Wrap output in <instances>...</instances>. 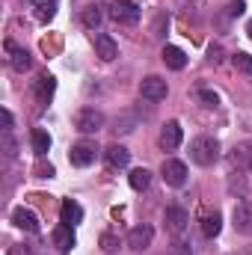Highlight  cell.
<instances>
[{"mask_svg":"<svg viewBox=\"0 0 252 255\" xmlns=\"http://www.w3.org/2000/svg\"><path fill=\"white\" fill-rule=\"evenodd\" d=\"M190 157H193V163H199V166H211V163L220 160V142H217L214 136H196V139L190 142Z\"/></svg>","mask_w":252,"mask_h":255,"instance_id":"cell-1","label":"cell"},{"mask_svg":"<svg viewBox=\"0 0 252 255\" xmlns=\"http://www.w3.org/2000/svg\"><path fill=\"white\" fill-rule=\"evenodd\" d=\"M74 128L80 133H98L104 128V113L95 110V107H83V110L74 113Z\"/></svg>","mask_w":252,"mask_h":255,"instance_id":"cell-2","label":"cell"},{"mask_svg":"<svg viewBox=\"0 0 252 255\" xmlns=\"http://www.w3.org/2000/svg\"><path fill=\"white\" fill-rule=\"evenodd\" d=\"M139 95H142L145 101H163V98L169 95V86H166V80H163V77L148 74V77L139 83Z\"/></svg>","mask_w":252,"mask_h":255,"instance_id":"cell-3","label":"cell"},{"mask_svg":"<svg viewBox=\"0 0 252 255\" xmlns=\"http://www.w3.org/2000/svg\"><path fill=\"white\" fill-rule=\"evenodd\" d=\"M110 18L119 24H136L139 21V9L130 0H110Z\"/></svg>","mask_w":252,"mask_h":255,"instance_id":"cell-4","label":"cell"},{"mask_svg":"<svg viewBox=\"0 0 252 255\" xmlns=\"http://www.w3.org/2000/svg\"><path fill=\"white\" fill-rule=\"evenodd\" d=\"M160 175H163V181H166L169 187H181V184L187 181V166H184L181 160H163Z\"/></svg>","mask_w":252,"mask_h":255,"instance_id":"cell-5","label":"cell"},{"mask_svg":"<svg viewBox=\"0 0 252 255\" xmlns=\"http://www.w3.org/2000/svg\"><path fill=\"white\" fill-rule=\"evenodd\" d=\"M95 157H98V148H95L92 142H77V145H71V151H68L71 166H89V163H95Z\"/></svg>","mask_w":252,"mask_h":255,"instance_id":"cell-6","label":"cell"},{"mask_svg":"<svg viewBox=\"0 0 252 255\" xmlns=\"http://www.w3.org/2000/svg\"><path fill=\"white\" fill-rule=\"evenodd\" d=\"M151 241H154V229H151V226H133V229L127 232V247L136 250V253L148 250Z\"/></svg>","mask_w":252,"mask_h":255,"instance_id":"cell-7","label":"cell"},{"mask_svg":"<svg viewBox=\"0 0 252 255\" xmlns=\"http://www.w3.org/2000/svg\"><path fill=\"white\" fill-rule=\"evenodd\" d=\"M95 54H98L104 63H110V60L119 57V45L113 42V36H107V33H95Z\"/></svg>","mask_w":252,"mask_h":255,"instance_id":"cell-8","label":"cell"},{"mask_svg":"<svg viewBox=\"0 0 252 255\" xmlns=\"http://www.w3.org/2000/svg\"><path fill=\"white\" fill-rule=\"evenodd\" d=\"M232 223L238 232H252V202H238L232 211Z\"/></svg>","mask_w":252,"mask_h":255,"instance_id":"cell-9","label":"cell"},{"mask_svg":"<svg viewBox=\"0 0 252 255\" xmlns=\"http://www.w3.org/2000/svg\"><path fill=\"white\" fill-rule=\"evenodd\" d=\"M163 223H166V229H169L172 235H181V232L187 229V211H184V208H166Z\"/></svg>","mask_w":252,"mask_h":255,"instance_id":"cell-10","label":"cell"},{"mask_svg":"<svg viewBox=\"0 0 252 255\" xmlns=\"http://www.w3.org/2000/svg\"><path fill=\"white\" fill-rule=\"evenodd\" d=\"M6 54H9V65H12L15 71H27V68H30V54H27L24 48H18L12 39H6Z\"/></svg>","mask_w":252,"mask_h":255,"instance_id":"cell-11","label":"cell"},{"mask_svg":"<svg viewBox=\"0 0 252 255\" xmlns=\"http://www.w3.org/2000/svg\"><path fill=\"white\" fill-rule=\"evenodd\" d=\"M12 223H15L18 229L30 232V235H36V232H39V217H36L33 211H27V208H15V214H12Z\"/></svg>","mask_w":252,"mask_h":255,"instance_id":"cell-12","label":"cell"},{"mask_svg":"<svg viewBox=\"0 0 252 255\" xmlns=\"http://www.w3.org/2000/svg\"><path fill=\"white\" fill-rule=\"evenodd\" d=\"M160 145H163L166 151H172V148L181 145V125H178V122H166V125H163V130H160Z\"/></svg>","mask_w":252,"mask_h":255,"instance_id":"cell-13","label":"cell"},{"mask_svg":"<svg viewBox=\"0 0 252 255\" xmlns=\"http://www.w3.org/2000/svg\"><path fill=\"white\" fill-rule=\"evenodd\" d=\"M54 89H57V80H54L51 74H42V77L36 80V101H39V104H48V101L54 98Z\"/></svg>","mask_w":252,"mask_h":255,"instance_id":"cell-14","label":"cell"},{"mask_svg":"<svg viewBox=\"0 0 252 255\" xmlns=\"http://www.w3.org/2000/svg\"><path fill=\"white\" fill-rule=\"evenodd\" d=\"M104 157H107V163H110V166H116V169H125L127 163H130V151H127L125 145H119V142H116V145H110V148L104 151Z\"/></svg>","mask_w":252,"mask_h":255,"instance_id":"cell-15","label":"cell"},{"mask_svg":"<svg viewBox=\"0 0 252 255\" xmlns=\"http://www.w3.org/2000/svg\"><path fill=\"white\" fill-rule=\"evenodd\" d=\"M163 63H166V68H172V71H181L187 65V54L181 48H175V45H166L163 48Z\"/></svg>","mask_w":252,"mask_h":255,"instance_id":"cell-16","label":"cell"},{"mask_svg":"<svg viewBox=\"0 0 252 255\" xmlns=\"http://www.w3.org/2000/svg\"><path fill=\"white\" fill-rule=\"evenodd\" d=\"M60 217H63L65 226H77L80 220H83V208L77 205V202H71V199H65L63 208H60Z\"/></svg>","mask_w":252,"mask_h":255,"instance_id":"cell-17","label":"cell"},{"mask_svg":"<svg viewBox=\"0 0 252 255\" xmlns=\"http://www.w3.org/2000/svg\"><path fill=\"white\" fill-rule=\"evenodd\" d=\"M54 244H57V250H63L68 253L71 247H74V232H71V226H60V229H54Z\"/></svg>","mask_w":252,"mask_h":255,"instance_id":"cell-18","label":"cell"},{"mask_svg":"<svg viewBox=\"0 0 252 255\" xmlns=\"http://www.w3.org/2000/svg\"><path fill=\"white\" fill-rule=\"evenodd\" d=\"M30 142H33V151H36L39 157H45V154H48V148H51V136H48L45 130H39V128L30 133Z\"/></svg>","mask_w":252,"mask_h":255,"instance_id":"cell-19","label":"cell"},{"mask_svg":"<svg viewBox=\"0 0 252 255\" xmlns=\"http://www.w3.org/2000/svg\"><path fill=\"white\" fill-rule=\"evenodd\" d=\"M202 232L208 235V238H217L220 232H223V217L214 211V214H208L205 220H202Z\"/></svg>","mask_w":252,"mask_h":255,"instance_id":"cell-20","label":"cell"},{"mask_svg":"<svg viewBox=\"0 0 252 255\" xmlns=\"http://www.w3.org/2000/svg\"><path fill=\"white\" fill-rule=\"evenodd\" d=\"M148 184H151V172L148 169H133L130 172V187L133 190H145Z\"/></svg>","mask_w":252,"mask_h":255,"instance_id":"cell-21","label":"cell"},{"mask_svg":"<svg viewBox=\"0 0 252 255\" xmlns=\"http://www.w3.org/2000/svg\"><path fill=\"white\" fill-rule=\"evenodd\" d=\"M57 12V0H36V15L39 21H51Z\"/></svg>","mask_w":252,"mask_h":255,"instance_id":"cell-22","label":"cell"},{"mask_svg":"<svg viewBox=\"0 0 252 255\" xmlns=\"http://www.w3.org/2000/svg\"><path fill=\"white\" fill-rule=\"evenodd\" d=\"M83 24H86V27H92V30H95V27L101 24V9H98L95 3L83 9Z\"/></svg>","mask_w":252,"mask_h":255,"instance_id":"cell-23","label":"cell"},{"mask_svg":"<svg viewBox=\"0 0 252 255\" xmlns=\"http://www.w3.org/2000/svg\"><path fill=\"white\" fill-rule=\"evenodd\" d=\"M232 63L238 71H244V74H252V57L250 54H244V51H238L235 57H232Z\"/></svg>","mask_w":252,"mask_h":255,"instance_id":"cell-24","label":"cell"},{"mask_svg":"<svg viewBox=\"0 0 252 255\" xmlns=\"http://www.w3.org/2000/svg\"><path fill=\"white\" fill-rule=\"evenodd\" d=\"M98 244H101V250H104V253H116V250H119V238H116V235H110V232H107V235H101V241H98Z\"/></svg>","mask_w":252,"mask_h":255,"instance_id":"cell-25","label":"cell"},{"mask_svg":"<svg viewBox=\"0 0 252 255\" xmlns=\"http://www.w3.org/2000/svg\"><path fill=\"white\" fill-rule=\"evenodd\" d=\"M196 95H199V101L205 104V107H217V92H211V89H196Z\"/></svg>","mask_w":252,"mask_h":255,"instance_id":"cell-26","label":"cell"},{"mask_svg":"<svg viewBox=\"0 0 252 255\" xmlns=\"http://www.w3.org/2000/svg\"><path fill=\"white\" fill-rule=\"evenodd\" d=\"M169 255H193V253H190V244L175 241V244H172V250H169Z\"/></svg>","mask_w":252,"mask_h":255,"instance_id":"cell-27","label":"cell"},{"mask_svg":"<svg viewBox=\"0 0 252 255\" xmlns=\"http://www.w3.org/2000/svg\"><path fill=\"white\" fill-rule=\"evenodd\" d=\"M244 9H247V3H244V0H232V3H229V15H235V18H238V15H244Z\"/></svg>","mask_w":252,"mask_h":255,"instance_id":"cell-28","label":"cell"},{"mask_svg":"<svg viewBox=\"0 0 252 255\" xmlns=\"http://www.w3.org/2000/svg\"><path fill=\"white\" fill-rule=\"evenodd\" d=\"M3 148H6V154H9V157H15V142H12L9 130H3Z\"/></svg>","mask_w":252,"mask_h":255,"instance_id":"cell-29","label":"cell"},{"mask_svg":"<svg viewBox=\"0 0 252 255\" xmlns=\"http://www.w3.org/2000/svg\"><path fill=\"white\" fill-rule=\"evenodd\" d=\"M36 172H39V178H54V166H51V163H48V166H45V163H39V166H36Z\"/></svg>","mask_w":252,"mask_h":255,"instance_id":"cell-30","label":"cell"},{"mask_svg":"<svg viewBox=\"0 0 252 255\" xmlns=\"http://www.w3.org/2000/svg\"><path fill=\"white\" fill-rule=\"evenodd\" d=\"M0 119H3V130H12V113L9 110H0Z\"/></svg>","mask_w":252,"mask_h":255,"instance_id":"cell-31","label":"cell"},{"mask_svg":"<svg viewBox=\"0 0 252 255\" xmlns=\"http://www.w3.org/2000/svg\"><path fill=\"white\" fill-rule=\"evenodd\" d=\"M9 255H30V250H21V247H12V250H9Z\"/></svg>","mask_w":252,"mask_h":255,"instance_id":"cell-32","label":"cell"},{"mask_svg":"<svg viewBox=\"0 0 252 255\" xmlns=\"http://www.w3.org/2000/svg\"><path fill=\"white\" fill-rule=\"evenodd\" d=\"M247 33H250V39H252V21H250V27H247Z\"/></svg>","mask_w":252,"mask_h":255,"instance_id":"cell-33","label":"cell"},{"mask_svg":"<svg viewBox=\"0 0 252 255\" xmlns=\"http://www.w3.org/2000/svg\"><path fill=\"white\" fill-rule=\"evenodd\" d=\"M250 166H252V163H250Z\"/></svg>","mask_w":252,"mask_h":255,"instance_id":"cell-34","label":"cell"}]
</instances>
